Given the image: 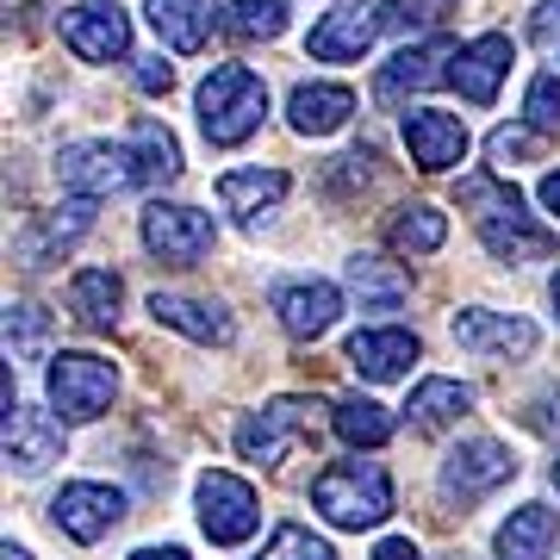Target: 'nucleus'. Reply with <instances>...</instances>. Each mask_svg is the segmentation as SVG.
Listing matches in <instances>:
<instances>
[{
  "label": "nucleus",
  "instance_id": "37998d69",
  "mask_svg": "<svg viewBox=\"0 0 560 560\" xmlns=\"http://www.w3.org/2000/svg\"><path fill=\"white\" fill-rule=\"evenodd\" d=\"M0 560H32V555H25V548H13V541H7V548H0Z\"/></svg>",
  "mask_w": 560,
  "mask_h": 560
},
{
  "label": "nucleus",
  "instance_id": "ea45409f",
  "mask_svg": "<svg viewBox=\"0 0 560 560\" xmlns=\"http://www.w3.org/2000/svg\"><path fill=\"white\" fill-rule=\"evenodd\" d=\"M374 560H418V548H411V541H381Z\"/></svg>",
  "mask_w": 560,
  "mask_h": 560
},
{
  "label": "nucleus",
  "instance_id": "b1692460",
  "mask_svg": "<svg viewBox=\"0 0 560 560\" xmlns=\"http://www.w3.org/2000/svg\"><path fill=\"white\" fill-rule=\"evenodd\" d=\"M560 541V517L548 504H523L499 529V560H548Z\"/></svg>",
  "mask_w": 560,
  "mask_h": 560
},
{
  "label": "nucleus",
  "instance_id": "a18cd8bd",
  "mask_svg": "<svg viewBox=\"0 0 560 560\" xmlns=\"http://www.w3.org/2000/svg\"><path fill=\"white\" fill-rule=\"evenodd\" d=\"M555 486H560V460H555Z\"/></svg>",
  "mask_w": 560,
  "mask_h": 560
},
{
  "label": "nucleus",
  "instance_id": "473e14b6",
  "mask_svg": "<svg viewBox=\"0 0 560 560\" xmlns=\"http://www.w3.org/2000/svg\"><path fill=\"white\" fill-rule=\"evenodd\" d=\"M261 560H337V548H330L324 536H312L305 523H280L275 541L261 548Z\"/></svg>",
  "mask_w": 560,
  "mask_h": 560
},
{
  "label": "nucleus",
  "instance_id": "72a5a7b5",
  "mask_svg": "<svg viewBox=\"0 0 560 560\" xmlns=\"http://www.w3.org/2000/svg\"><path fill=\"white\" fill-rule=\"evenodd\" d=\"M486 150H492V162H499V168H511V162H523V156H541V150H548V138H541L536 125H499V131L486 138Z\"/></svg>",
  "mask_w": 560,
  "mask_h": 560
},
{
  "label": "nucleus",
  "instance_id": "a211bd4d",
  "mask_svg": "<svg viewBox=\"0 0 560 560\" xmlns=\"http://www.w3.org/2000/svg\"><path fill=\"white\" fill-rule=\"evenodd\" d=\"M275 312L293 337H324L337 324L342 300H337L330 280H287V287H275Z\"/></svg>",
  "mask_w": 560,
  "mask_h": 560
},
{
  "label": "nucleus",
  "instance_id": "f03ea898",
  "mask_svg": "<svg viewBox=\"0 0 560 560\" xmlns=\"http://www.w3.org/2000/svg\"><path fill=\"white\" fill-rule=\"evenodd\" d=\"M261 119H268V88H261L256 69L219 62V69L200 81V131H206V143L231 150V143L256 138Z\"/></svg>",
  "mask_w": 560,
  "mask_h": 560
},
{
  "label": "nucleus",
  "instance_id": "39448f33",
  "mask_svg": "<svg viewBox=\"0 0 560 560\" xmlns=\"http://www.w3.org/2000/svg\"><path fill=\"white\" fill-rule=\"evenodd\" d=\"M62 187H75L81 200H106V194H125L143 180V156L131 143H69L57 156Z\"/></svg>",
  "mask_w": 560,
  "mask_h": 560
},
{
  "label": "nucleus",
  "instance_id": "c03bdc74",
  "mask_svg": "<svg viewBox=\"0 0 560 560\" xmlns=\"http://www.w3.org/2000/svg\"><path fill=\"white\" fill-rule=\"evenodd\" d=\"M548 293H555V318H560V275H555V287H548Z\"/></svg>",
  "mask_w": 560,
  "mask_h": 560
},
{
  "label": "nucleus",
  "instance_id": "cd10ccee",
  "mask_svg": "<svg viewBox=\"0 0 560 560\" xmlns=\"http://www.w3.org/2000/svg\"><path fill=\"white\" fill-rule=\"evenodd\" d=\"M349 287H355V300L368 305V312H399V300H405V275L381 256L349 261Z\"/></svg>",
  "mask_w": 560,
  "mask_h": 560
},
{
  "label": "nucleus",
  "instance_id": "6e6552de",
  "mask_svg": "<svg viewBox=\"0 0 560 560\" xmlns=\"http://www.w3.org/2000/svg\"><path fill=\"white\" fill-rule=\"evenodd\" d=\"M143 243H150V256L175 261V268H187V261H200L212 243H219V231H212V219L206 212H194V206H150L143 212Z\"/></svg>",
  "mask_w": 560,
  "mask_h": 560
},
{
  "label": "nucleus",
  "instance_id": "1a4fd4ad",
  "mask_svg": "<svg viewBox=\"0 0 560 560\" xmlns=\"http://www.w3.org/2000/svg\"><path fill=\"white\" fill-rule=\"evenodd\" d=\"M511 474H517L511 448H504V442H492V436H474V442H460L455 455L442 460V492H448V499H460V504H474V499H486L492 486H504Z\"/></svg>",
  "mask_w": 560,
  "mask_h": 560
},
{
  "label": "nucleus",
  "instance_id": "bb28decb",
  "mask_svg": "<svg viewBox=\"0 0 560 560\" xmlns=\"http://www.w3.org/2000/svg\"><path fill=\"white\" fill-rule=\"evenodd\" d=\"M467 405H474V386H460V381H423L418 393H411V405H405V418H411V430H442V423H455Z\"/></svg>",
  "mask_w": 560,
  "mask_h": 560
},
{
  "label": "nucleus",
  "instance_id": "5701e85b",
  "mask_svg": "<svg viewBox=\"0 0 560 560\" xmlns=\"http://www.w3.org/2000/svg\"><path fill=\"white\" fill-rule=\"evenodd\" d=\"M287 187H293V180L280 175V168H231V175L219 180V200H224V212H237V219L256 224L261 212H275V206L287 200Z\"/></svg>",
  "mask_w": 560,
  "mask_h": 560
},
{
  "label": "nucleus",
  "instance_id": "a878e982",
  "mask_svg": "<svg viewBox=\"0 0 560 560\" xmlns=\"http://www.w3.org/2000/svg\"><path fill=\"white\" fill-rule=\"evenodd\" d=\"M150 25L168 50H200L212 38V7L206 0H150Z\"/></svg>",
  "mask_w": 560,
  "mask_h": 560
},
{
  "label": "nucleus",
  "instance_id": "4c0bfd02",
  "mask_svg": "<svg viewBox=\"0 0 560 560\" xmlns=\"http://www.w3.org/2000/svg\"><path fill=\"white\" fill-rule=\"evenodd\" d=\"M138 88L143 94H168V88H175V69H168L162 57H143L138 62Z\"/></svg>",
  "mask_w": 560,
  "mask_h": 560
},
{
  "label": "nucleus",
  "instance_id": "4468645a",
  "mask_svg": "<svg viewBox=\"0 0 560 560\" xmlns=\"http://www.w3.org/2000/svg\"><path fill=\"white\" fill-rule=\"evenodd\" d=\"M386 25L381 7H337V13H324L318 25H312V38H305V50L318 62H355L368 44H374V32Z\"/></svg>",
  "mask_w": 560,
  "mask_h": 560
},
{
  "label": "nucleus",
  "instance_id": "c9c22d12",
  "mask_svg": "<svg viewBox=\"0 0 560 560\" xmlns=\"http://www.w3.org/2000/svg\"><path fill=\"white\" fill-rule=\"evenodd\" d=\"M523 106H529V125L536 131H560V75H536Z\"/></svg>",
  "mask_w": 560,
  "mask_h": 560
},
{
  "label": "nucleus",
  "instance_id": "4be33fe9",
  "mask_svg": "<svg viewBox=\"0 0 560 560\" xmlns=\"http://www.w3.org/2000/svg\"><path fill=\"white\" fill-rule=\"evenodd\" d=\"M119 300H125V280L113 268H81L69 280V312H75L81 330H113L119 324Z\"/></svg>",
  "mask_w": 560,
  "mask_h": 560
},
{
  "label": "nucleus",
  "instance_id": "7c9ffc66",
  "mask_svg": "<svg viewBox=\"0 0 560 560\" xmlns=\"http://www.w3.org/2000/svg\"><path fill=\"white\" fill-rule=\"evenodd\" d=\"M337 436L349 442V448H381V442L393 436V418H386V405H374V399H342L337 405Z\"/></svg>",
  "mask_w": 560,
  "mask_h": 560
},
{
  "label": "nucleus",
  "instance_id": "aec40b11",
  "mask_svg": "<svg viewBox=\"0 0 560 560\" xmlns=\"http://www.w3.org/2000/svg\"><path fill=\"white\" fill-rule=\"evenodd\" d=\"M88 224H94V206L69 200V206H57V212H44V219L32 224L20 243H13V256H20V268H44V261H57L62 249L88 231Z\"/></svg>",
  "mask_w": 560,
  "mask_h": 560
},
{
  "label": "nucleus",
  "instance_id": "a19ab883",
  "mask_svg": "<svg viewBox=\"0 0 560 560\" xmlns=\"http://www.w3.org/2000/svg\"><path fill=\"white\" fill-rule=\"evenodd\" d=\"M541 206H548V212H560V168H555V175H541Z\"/></svg>",
  "mask_w": 560,
  "mask_h": 560
},
{
  "label": "nucleus",
  "instance_id": "f257e3e1",
  "mask_svg": "<svg viewBox=\"0 0 560 560\" xmlns=\"http://www.w3.org/2000/svg\"><path fill=\"white\" fill-rule=\"evenodd\" d=\"M460 206L480 212V237H486V249H492L499 261L555 256V231L523 212L517 187H499V180H460Z\"/></svg>",
  "mask_w": 560,
  "mask_h": 560
},
{
  "label": "nucleus",
  "instance_id": "2eb2a0df",
  "mask_svg": "<svg viewBox=\"0 0 560 560\" xmlns=\"http://www.w3.org/2000/svg\"><path fill=\"white\" fill-rule=\"evenodd\" d=\"M504 75H511V38H504V32H486V38L460 44L455 69H448V81H455V88H460L474 106L499 101V81H504Z\"/></svg>",
  "mask_w": 560,
  "mask_h": 560
},
{
  "label": "nucleus",
  "instance_id": "ddd939ff",
  "mask_svg": "<svg viewBox=\"0 0 560 560\" xmlns=\"http://www.w3.org/2000/svg\"><path fill=\"white\" fill-rule=\"evenodd\" d=\"M405 150H411V162H418L423 175H442V168H455L467 156V125L455 113L418 106V113H405Z\"/></svg>",
  "mask_w": 560,
  "mask_h": 560
},
{
  "label": "nucleus",
  "instance_id": "9b49d317",
  "mask_svg": "<svg viewBox=\"0 0 560 560\" xmlns=\"http://www.w3.org/2000/svg\"><path fill=\"white\" fill-rule=\"evenodd\" d=\"M448 57H460L455 50V38H423V44H405L399 57L386 62L381 75H374V101L381 106H399L405 94H423V88H436L448 69L442 62Z\"/></svg>",
  "mask_w": 560,
  "mask_h": 560
},
{
  "label": "nucleus",
  "instance_id": "f3484780",
  "mask_svg": "<svg viewBox=\"0 0 560 560\" xmlns=\"http://www.w3.org/2000/svg\"><path fill=\"white\" fill-rule=\"evenodd\" d=\"M349 113H355V94L342 81H300L293 101H287V119H293L300 138H330V131L349 125Z\"/></svg>",
  "mask_w": 560,
  "mask_h": 560
},
{
  "label": "nucleus",
  "instance_id": "dca6fc26",
  "mask_svg": "<svg viewBox=\"0 0 560 560\" xmlns=\"http://www.w3.org/2000/svg\"><path fill=\"white\" fill-rule=\"evenodd\" d=\"M455 342L474 349V355H529L536 349V324L517 318V312H460Z\"/></svg>",
  "mask_w": 560,
  "mask_h": 560
},
{
  "label": "nucleus",
  "instance_id": "58836bf2",
  "mask_svg": "<svg viewBox=\"0 0 560 560\" xmlns=\"http://www.w3.org/2000/svg\"><path fill=\"white\" fill-rule=\"evenodd\" d=\"M529 38H536V44H555L560 38V0H541V13L529 20Z\"/></svg>",
  "mask_w": 560,
  "mask_h": 560
},
{
  "label": "nucleus",
  "instance_id": "20e7f679",
  "mask_svg": "<svg viewBox=\"0 0 560 560\" xmlns=\"http://www.w3.org/2000/svg\"><path fill=\"white\" fill-rule=\"evenodd\" d=\"M44 386H50V405H57L69 423H94L106 405H113L119 374H113V361L88 355V349H62V355H50Z\"/></svg>",
  "mask_w": 560,
  "mask_h": 560
},
{
  "label": "nucleus",
  "instance_id": "9d476101",
  "mask_svg": "<svg viewBox=\"0 0 560 560\" xmlns=\"http://www.w3.org/2000/svg\"><path fill=\"white\" fill-rule=\"evenodd\" d=\"M62 44L81 62H113V57H125L131 25H125V13L113 0H81V7H62Z\"/></svg>",
  "mask_w": 560,
  "mask_h": 560
},
{
  "label": "nucleus",
  "instance_id": "393cba45",
  "mask_svg": "<svg viewBox=\"0 0 560 560\" xmlns=\"http://www.w3.org/2000/svg\"><path fill=\"white\" fill-rule=\"evenodd\" d=\"M150 312H156V324H168V330H180V337H194V342H231V318H224L219 305H206V300L156 293Z\"/></svg>",
  "mask_w": 560,
  "mask_h": 560
},
{
  "label": "nucleus",
  "instance_id": "f704fd0d",
  "mask_svg": "<svg viewBox=\"0 0 560 560\" xmlns=\"http://www.w3.org/2000/svg\"><path fill=\"white\" fill-rule=\"evenodd\" d=\"M50 337V312L38 305H7V355H32Z\"/></svg>",
  "mask_w": 560,
  "mask_h": 560
},
{
  "label": "nucleus",
  "instance_id": "2f4dec72",
  "mask_svg": "<svg viewBox=\"0 0 560 560\" xmlns=\"http://www.w3.org/2000/svg\"><path fill=\"white\" fill-rule=\"evenodd\" d=\"M224 32L243 38V44L280 38V32H287V7H280V0H231V7H224Z\"/></svg>",
  "mask_w": 560,
  "mask_h": 560
},
{
  "label": "nucleus",
  "instance_id": "0eeeda50",
  "mask_svg": "<svg viewBox=\"0 0 560 560\" xmlns=\"http://www.w3.org/2000/svg\"><path fill=\"white\" fill-rule=\"evenodd\" d=\"M305 436H312V405H305V399H275L268 411H256V418L237 430V448H243V460L280 467V460L293 455Z\"/></svg>",
  "mask_w": 560,
  "mask_h": 560
},
{
  "label": "nucleus",
  "instance_id": "c756f323",
  "mask_svg": "<svg viewBox=\"0 0 560 560\" xmlns=\"http://www.w3.org/2000/svg\"><path fill=\"white\" fill-rule=\"evenodd\" d=\"M131 150L143 156V180H180V143L168 138V125H156V119H138L131 125Z\"/></svg>",
  "mask_w": 560,
  "mask_h": 560
},
{
  "label": "nucleus",
  "instance_id": "423d86ee",
  "mask_svg": "<svg viewBox=\"0 0 560 560\" xmlns=\"http://www.w3.org/2000/svg\"><path fill=\"white\" fill-rule=\"evenodd\" d=\"M261 523V499L256 486L237 480V474H224V467H212V474H200V529L219 548H237V541L256 536Z\"/></svg>",
  "mask_w": 560,
  "mask_h": 560
},
{
  "label": "nucleus",
  "instance_id": "c85d7f7f",
  "mask_svg": "<svg viewBox=\"0 0 560 560\" xmlns=\"http://www.w3.org/2000/svg\"><path fill=\"white\" fill-rule=\"evenodd\" d=\"M386 237H393V249H399V256H436L442 237H448V219H442L436 206H405Z\"/></svg>",
  "mask_w": 560,
  "mask_h": 560
},
{
  "label": "nucleus",
  "instance_id": "6ab92c4d",
  "mask_svg": "<svg viewBox=\"0 0 560 560\" xmlns=\"http://www.w3.org/2000/svg\"><path fill=\"white\" fill-rule=\"evenodd\" d=\"M418 355L423 349L411 330H355L349 337V368H355L361 381H399V374H411Z\"/></svg>",
  "mask_w": 560,
  "mask_h": 560
},
{
  "label": "nucleus",
  "instance_id": "79ce46f5",
  "mask_svg": "<svg viewBox=\"0 0 560 560\" xmlns=\"http://www.w3.org/2000/svg\"><path fill=\"white\" fill-rule=\"evenodd\" d=\"M131 560H187V555H180V548H138Z\"/></svg>",
  "mask_w": 560,
  "mask_h": 560
},
{
  "label": "nucleus",
  "instance_id": "e433bc0d",
  "mask_svg": "<svg viewBox=\"0 0 560 560\" xmlns=\"http://www.w3.org/2000/svg\"><path fill=\"white\" fill-rule=\"evenodd\" d=\"M523 423H529L536 436H560V393H541V399L523 411Z\"/></svg>",
  "mask_w": 560,
  "mask_h": 560
},
{
  "label": "nucleus",
  "instance_id": "412c9836",
  "mask_svg": "<svg viewBox=\"0 0 560 560\" xmlns=\"http://www.w3.org/2000/svg\"><path fill=\"white\" fill-rule=\"evenodd\" d=\"M62 455V430L50 411H32V405H13L7 411V460L20 467V474H38L50 460Z\"/></svg>",
  "mask_w": 560,
  "mask_h": 560
},
{
  "label": "nucleus",
  "instance_id": "f8f14e48",
  "mask_svg": "<svg viewBox=\"0 0 560 560\" xmlns=\"http://www.w3.org/2000/svg\"><path fill=\"white\" fill-rule=\"evenodd\" d=\"M50 517H57L62 536H75V541H101L113 523L125 517V492L119 486H94V480H81V486H62L57 504H50Z\"/></svg>",
  "mask_w": 560,
  "mask_h": 560
},
{
  "label": "nucleus",
  "instance_id": "7ed1b4c3",
  "mask_svg": "<svg viewBox=\"0 0 560 560\" xmlns=\"http://www.w3.org/2000/svg\"><path fill=\"white\" fill-rule=\"evenodd\" d=\"M312 504L337 529H374V523L393 517V480H386L381 460H330L312 480Z\"/></svg>",
  "mask_w": 560,
  "mask_h": 560
}]
</instances>
